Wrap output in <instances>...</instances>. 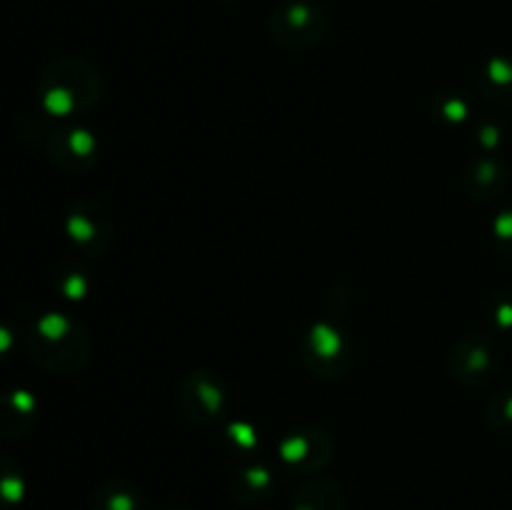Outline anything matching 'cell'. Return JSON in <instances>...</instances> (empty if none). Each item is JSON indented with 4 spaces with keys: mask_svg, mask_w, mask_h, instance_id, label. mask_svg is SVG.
Masks as SVG:
<instances>
[{
    "mask_svg": "<svg viewBox=\"0 0 512 510\" xmlns=\"http://www.w3.org/2000/svg\"><path fill=\"white\" fill-rule=\"evenodd\" d=\"M480 90L485 98L512 103V55L508 58H493L480 75Z\"/></svg>",
    "mask_w": 512,
    "mask_h": 510,
    "instance_id": "cell-4",
    "label": "cell"
},
{
    "mask_svg": "<svg viewBox=\"0 0 512 510\" xmlns=\"http://www.w3.org/2000/svg\"><path fill=\"white\" fill-rule=\"evenodd\" d=\"M268 30L273 40L283 48L305 50L323 40L328 30V15L320 5L305 0H290L278 5L268 20Z\"/></svg>",
    "mask_w": 512,
    "mask_h": 510,
    "instance_id": "cell-1",
    "label": "cell"
},
{
    "mask_svg": "<svg viewBox=\"0 0 512 510\" xmlns=\"http://www.w3.org/2000/svg\"><path fill=\"white\" fill-rule=\"evenodd\" d=\"M495 368H498V350L490 340L470 338L455 348L450 355V373L460 380V383H483V380L493 378Z\"/></svg>",
    "mask_w": 512,
    "mask_h": 510,
    "instance_id": "cell-3",
    "label": "cell"
},
{
    "mask_svg": "<svg viewBox=\"0 0 512 510\" xmlns=\"http://www.w3.org/2000/svg\"><path fill=\"white\" fill-rule=\"evenodd\" d=\"M180 408L193 423L210 425L223 413L225 395L220 390V383L208 373H193L180 385Z\"/></svg>",
    "mask_w": 512,
    "mask_h": 510,
    "instance_id": "cell-2",
    "label": "cell"
},
{
    "mask_svg": "<svg viewBox=\"0 0 512 510\" xmlns=\"http://www.w3.org/2000/svg\"><path fill=\"white\" fill-rule=\"evenodd\" d=\"M465 180H475V183H478L475 188H470V193L490 195V193H495V190H500L505 175L500 173V168L495 160H478V163H473V168L465 173Z\"/></svg>",
    "mask_w": 512,
    "mask_h": 510,
    "instance_id": "cell-6",
    "label": "cell"
},
{
    "mask_svg": "<svg viewBox=\"0 0 512 510\" xmlns=\"http://www.w3.org/2000/svg\"><path fill=\"white\" fill-rule=\"evenodd\" d=\"M293 510H345V503L333 483H310L295 495Z\"/></svg>",
    "mask_w": 512,
    "mask_h": 510,
    "instance_id": "cell-5",
    "label": "cell"
},
{
    "mask_svg": "<svg viewBox=\"0 0 512 510\" xmlns=\"http://www.w3.org/2000/svg\"><path fill=\"white\" fill-rule=\"evenodd\" d=\"M100 510H140L138 493L125 490L123 485H113L105 495H100Z\"/></svg>",
    "mask_w": 512,
    "mask_h": 510,
    "instance_id": "cell-7",
    "label": "cell"
},
{
    "mask_svg": "<svg viewBox=\"0 0 512 510\" xmlns=\"http://www.w3.org/2000/svg\"><path fill=\"white\" fill-rule=\"evenodd\" d=\"M495 238L508 248V253H512V208L495 220Z\"/></svg>",
    "mask_w": 512,
    "mask_h": 510,
    "instance_id": "cell-8",
    "label": "cell"
}]
</instances>
